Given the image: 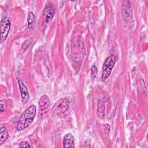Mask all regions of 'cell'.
<instances>
[{
  "instance_id": "cell-13",
  "label": "cell",
  "mask_w": 148,
  "mask_h": 148,
  "mask_svg": "<svg viewBox=\"0 0 148 148\" xmlns=\"http://www.w3.org/2000/svg\"><path fill=\"white\" fill-rule=\"evenodd\" d=\"M18 147H30L31 146L29 145V144L27 142L24 141V142H21L18 145Z\"/></svg>"
},
{
  "instance_id": "cell-2",
  "label": "cell",
  "mask_w": 148,
  "mask_h": 148,
  "mask_svg": "<svg viewBox=\"0 0 148 148\" xmlns=\"http://www.w3.org/2000/svg\"><path fill=\"white\" fill-rule=\"evenodd\" d=\"M116 58L114 55L112 54L104 61L102 66V78L103 80L107 79L111 74L112 71L116 64Z\"/></svg>"
},
{
  "instance_id": "cell-4",
  "label": "cell",
  "mask_w": 148,
  "mask_h": 148,
  "mask_svg": "<svg viewBox=\"0 0 148 148\" xmlns=\"http://www.w3.org/2000/svg\"><path fill=\"white\" fill-rule=\"evenodd\" d=\"M55 9L51 3H47L44 8L43 11V20L45 24L50 22L55 14Z\"/></svg>"
},
{
  "instance_id": "cell-10",
  "label": "cell",
  "mask_w": 148,
  "mask_h": 148,
  "mask_svg": "<svg viewBox=\"0 0 148 148\" xmlns=\"http://www.w3.org/2000/svg\"><path fill=\"white\" fill-rule=\"evenodd\" d=\"M8 136L9 134L6 129L4 127H2L0 130V145L3 144V143L6 141Z\"/></svg>"
},
{
  "instance_id": "cell-8",
  "label": "cell",
  "mask_w": 148,
  "mask_h": 148,
  "mask_svg": "<svg viewBox=\"0 0 148 148\" xmlns=\"http://www.w3.org/2000/svg\"><path fill=\"white\" fill-rule=\"evenodd\" d=\"M123 16L124 20L125 21H129L132 18V10L129 2H127L123 6Z\"/></svg>"
},
{
  "instance_id": "cell-14",
  "label": "cell",
  "mask_w": 148,
  "mask_h": 148,
  "mask_svg": "<svg viewBox=\"0 0 148 148\" xmlns=\"http://www.w3.org/2000/svg\"><path fill=\"white\" fill-rule=\"evenodd\" d=\"M6 108V102L3 101H1V112H3Z\"/></svg>"
},
{
  "instance_id": "cell-1",
  "label": "cell",
  "mask_w": 148,
  "mask_h": 148,
  "mask_svg": "<svg viewBox=\"0 0 148 148\" xmlns=\"http://www.w3.org/2000/svg\"><path fill=\"white\" fill-rule=\"evenodd\" d=\"M36 112V106L35 105H30L21 115L17 124V130L20 131L27 128L34 120Z\"/></svg>"
},
{
  "instance_id": "cell-5",
  "label": "cell",
  "mask_w": 148,
  "mask_h": 148,
  "mask_svg": "<svg viewBox=\"0 0 148 148\" xmlns=\"http://www.w3.org/2000/svg\"><path fill=\"white\" fill-rule=\"evenodd\" d=\"M10 28V22L8 18H3L1 21V39L3 42L6 40Z\"/></svg>"
},
{
  "instance_id": "cell-12",
  "label": "cell",
  "mask_w": 148,
  "mask_h": 148,
  "mask_svg": "<svg viewBox=\"0 0 148 148\" xmlns=\"http://www.w3.org/2000/svg\"><path fill=\"white\" fill-rule=\"evenodd\" d=\"M97 72H98V70H97V66H95V65H93L91 68V73L92 79L94 80L95 78Z\"/></svg>"
},
{
  "instance_id": "cell-6",
  "label": "cell",
  "mask_w": 148,
  "mask_h": 148,
  "mask_svg": "<svg viewBox=\"0 0 148 148\" xmlns=\"http://www.w3.org/2000/svg\"><path fill=\"white\" fill-rule=\"evenodd\" d=\"M50 102L49 97L46 95H42L39 101V113L43 114L47 112L50 108Z\"/></svg>"
},
{
  "instance_id": "cell-11",
  "label": "cell",
  "mask_w": 148,
  "mask_h": 148,
  "mask_svg": "<svg viewBox=\"0 0 148 148\" xmlns=\"http://www.w3.org/2000/svg\"><path fill=\"white\" fill-rule=\"evenodd\" d=\"M35 16L34 14L32 12H29L28 14V17H27V22L28 25H31L32 24L34 21H35Z\"/></svg>"
},
{
  "instance_id": "cell-3",
  "label": "cell",
  "mask_w": 148,
  "mask_h": 148,
  "mask_svg": "<svg viewBox=\"0 0 148 148\" xmlns=\"http://www.w3.org/2000/svg\"><path fill=\"white\" fill-rule=\"evenodd\" d=\"M69 105L70 102L66 98H63L58 100L51 109L53 114L57 116L62 114L68 109Z\"/></svg>"
},
{
  "instance_id": "cell-7",
  "label": "cell",
  "mask_w": 148,
  "mask_h": 148,
  "mask_svg": "<svg viewBox=\"0 0 148 148\" xmlns=\"http://www.w3.org/2000/svg\"><path fill=\"white\" fill-rule=\"evenodd\" d=\"M18 86H19V88H20V94H21L23 103H26L28 102L29 98L28 89H27V87L25 86V84H24V83L21 80H19L18 81Z\"/></svg>"
},
{
  "instance_id": "cell-9",
  "label": "cell",
  "mask_w": 148,
  "mask_h": 148,
  "mask_svg": "<svg viewBox=\"0 0 148 148\" xmlns=\"http://www.w3.org/2000/svg\"><path fill=\"white\" fill-rule=\"evenodd\" d=\"M63 146L64 147H74V137L71 134H66L63 139Z\"/></svg>"
}]
</instances>
